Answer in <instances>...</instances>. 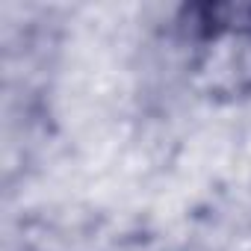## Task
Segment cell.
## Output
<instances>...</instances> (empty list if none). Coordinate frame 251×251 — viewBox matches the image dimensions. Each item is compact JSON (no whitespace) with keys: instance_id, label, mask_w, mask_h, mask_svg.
Returning a JSON list of instances; mask_svg holds the SVG:
<instances>
[{"instance_id":"cell-1","label":"cell","mask_w":251,"mask_h":251,"mask_svg":"<svg viewBox=\"0 0 251 251\" xmlns=\"http://www.w3.org/2000/svg\"><path fill=\"white\" fill-rule=\"evenodd\" d=\"M180 33L195 45V71L210 95H251V3L183 6Z\"/></svg>"}]
</instances>
